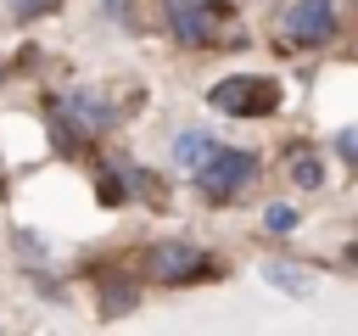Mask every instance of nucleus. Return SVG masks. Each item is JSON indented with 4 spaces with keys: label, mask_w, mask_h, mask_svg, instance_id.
Returning <instances> with one entry per match:
<instances>
[{
    "label": "nucleus",
    "mask_w": 358,
    "mask_h": 336,
    "mask_svg": "<svg viewBox=\"0 0 358 336\" xmlns=\"http://www.w3.org/2000/svg\"><path fill=\"white\" fill-rule=\"evenodd\" d=\"M213 106L218 112H235V118H263L280 106V84L274 78H224L213 90Z\"/></svg>",
    "instance_id": "f257e3e1"
},
{
    "label": "nucleus",
    "mask_w": 358,
    "mask_h": 336,
    "mask_svg": "<svg viewBox=\"0 0 358 336\" xmlns=\"http://www.w3.org/2000/svg\"><path fill=\"white\" fill-rule=\"evenodd\" d=\"M280 34H285V45H324L336 34V6L330 0H291L280 17Z\"/></svg>",
    "instance_id": "f03ea898"
},
{
    "label": "nucleus",
    "mask_w": 358,
    "mask_h": 336,
    "mask_svg": "<svg viewBox=\"0 0 358 336\" xmlns=\"http://www.w3.org/2000/svg\"><path fill=\"white\" fill-rule=\"evenodd\" d=\"M162 6H168V22H173V34L185 45H207L218 34V22L229 17L224 0H162Z\"/></svg>",
    "instance_id": "7ed1b4c3"
},
{
    "label": "nucleus",
    "mask_w": 358,
    "mask_h": 336,
    "mask_svg": "<svg viewBox=\"0 0 358 336\" xmlns=\"http://www.w3.org/2000/svg\"><path fill=\"white\" fill-rule=\"evenodd\" d=\"M145 269H151L157 286H190L196 274H207V258L196 246H185V241H162V246L145 252Z\"/></svg>",
    "instance_id": "20e7f679"
},
{
    "label": "nucleus",
    "mask_w": 358,
    "mask_h": 336,
    "mask_svg": "<svg viewBox=\"0 0 358 336\" xmlns=\"http://www.w3.org/2000/svg\"><path fill=\"white\" fill-rule=\"evenodd\" d=\"M252 168H257V162H252V151H224V146H218V151L196 168V179H201V190H207V196H235V190L252 179Z\"/></svg>",
    "instance_id": "39448f33"
},
{
    "label": "nucleus",
    "mask_w": 358,
    "mask_h": 336,
    "mask_svg": "<svg viewBox=\"0 0 358 336\" xmlns=\"http://www.w3.org/2000/svg\"><path fill=\"white\" fill-rule=\"evenodd\" d=\"M62 112H67L84 134H101V129L112 123V106H106V101H95V95H84V90H73V95L62 101Z\"/></svg>",
    "instance_id": "423d86ee"
},
{
    "label": "nucleus",
    "mask_w": 358,
    "mask_h": 336,
    "mask_svg": "<svg viewBox=\"0 0 358 336\" xmlns=\"http://www.w3.org/2000/svg\"><path fill=\"white\" fill-rule=\"evenodd\" d=\"M213 151H218V146H213L207 134H179V162H185L190 174H196V168H201V162H207Z\"/></svg>",
    "instance_id": "0eeeda50"
},
{
    "label": "nucleus",
    "mask_w": 358,
    "mask_h": 336,
    "mask_svg": "<svg viewBox=\"0 0 358 336\" xmlns=\"http://www.w3.org/2000/svg\"><path fill=\"white\" fill-rule=\"evenodd\" d=\"M291 174H296V185H308V190H313V185L324 179V168H319V157H308V151H296V162H291Z\"/></svg>",
    "instance_id": "6e6552de"
},
{
    "label": "nucleus",
    "mask_w": 358,
    "mask_h": 336,
    "mask_svg": "<svg viewBox=\"0 0 358 336\" xmlns=\"http://www.w3.org/2000/svg\"><path fill=\"white\" fill-rule=\"evenodd\" d=\"M263 224H268V230H274V235H285V230H291V224H296V213H291V207H285V202H274V207H263Z\"/></svg>",
    "instance_id": "1a4fd4ad"
},
{
    "label": "nucleus",
    "mask_w": 358,
    "mask_h": 336,
    "mask_svg": "<svg viewBox=\"0 0 358 336\" xmlns=\"http://www.w3.org/2000/svg\"><path fill=\"white\" fill-rule=\"evenodd\" d=\"M6 6H11V11H17L22 22H28V17H50V11L62 6V0H6Z\"/></svg>",
    "instance_id": "9d476101"
},
{
    "label": "nucleus",
    "mask_w": 358,
    "mask_h": 336,
    "mask_svg": "<svg viewBox=\"0 0 358 336\" xmlns=\"http://www.w3.org/2000/svg\"><path fill=\"white\" fill-rule=\"evenodd\" d=\"M129 302H134V286H123V280H117V286H106V302H101V308H106V314H123Z\"/></svg>",
    "instance_id": "9b49d317"
},
{
    "label": "nucleus",
    "mask_w": 358,
    "mask_h": 336,
    "mask_svg": "<svg viewBox=\"0 0 358 336\" xmlns=\"http://www.w3.org/2000/svg\"><path fill=\"white\" fill-rule=\"evenodd\" d=\"M268 280H274V286H285V291H308V280H302V274H291V269H280V263H268Z\"/></svg>",
    "instance_id": "f8f14e48"
},
{
    "label": "nucleus",
    "mask_w": 358,
    "mask_h": 336,
    "mask_svg": "<svg viewBox=\"0 0 358 336\" xmlns=\"http://www.w3.org/2000/svg\"><path fill=\"white\" fill-rule=\"evenodd\" d=\"M101 202H123V179H117V174L101 179Z\"/></svg>",
    "instance_id": "ddd939ff"
},
{
    "label": "nucleus",
    "mask_w": 358,
    "mask_h": 336,
    "mask_svg": "<svg viewBox=\"0 0 358 336\" xmlns=\"http://www.w3.org/2000/svg\"><path fill=\"white\" fill-rule=\"evenodd\" d=\"M336 146H341V157H352V162H358V129H341V134H336Z\"/></svg>",
    "instance_id": "4468645a"
},
{
    "label": "nucleus",
    "mask_w": 358,
    "mask_h": 336,
    "mask_svg": "<svg viewBox=\"0 0 358 336\" xmlns=\"http://www.w3.org/2000/svg\"><path fill=\"white\" fill-rule=\"evenodd\" d=\"M347 258H352V263H358V241H352V246H347Z\"/></svg>",
    "instance_id": "2eb2a0df"
}]
</instances>
